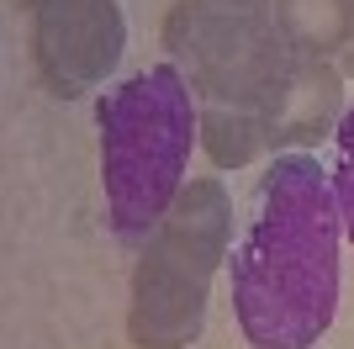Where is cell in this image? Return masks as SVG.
<instances>
[{
  "instance_id": "cell-1",
  "label": "cell",
  "mask_w": 354,
  "mask_h": 349,
  "mask_svg": "<svg viewBox=\"0 0 354 349\" xmlns=\"http://www.w3.org/2000/svg\"><path fill=\"white\" fill-rule=\"evenodd\" d=\"M233 307L254 349H312L339 307V206L307 154L275 159L233 249Z\"/></svg>"
},
{
  "instance_id": "cell-2",
  "label": "cell",
  "mask_w": 354,
  "mask_h": 349,
  "mask_svg": "<svg viewBox=\"0 0 354 349\" xmlns=\"http://www.w3.org/2000/svg\"><path fill=\"white\" fill-rule=\"evenodd\" d=\"M164 48L191 74L217 170L281 148L286 96L307 58L286 48L270 0H180L164 21Z\"/></svg>"
},
{
  "instance_id": "cell-3",
  "label": "cell",
  "mask_w": 354,
  "mask_h": 349,
  "mask_svg": "<svg viewBox=\"0 0 354 349\" xmlns=\"http://www.w3.org/2000/svg\"><path fill=\"white\" fill-rule=\"evenodd\" d=\"M101 122V190L106 212L122 238H143L164 222L175 206L180 174L191 159L196 111L185 74L159 64V69L127 74L95 111Z\"/></svg>"
},
{
  "instance_id": "cell-4",
  "label": "cell",
  "mask_w": 354,
  "mask_h": 349,
  "mask_svg": "<svg viewBox=\"0 0 354 349\" xmlns=\"http://www.w3.org/2000/svg\"><path fill=\"white\" fill-rule=\"evenodd\" d=\"M227 233H233V202L222 180H191L138 260L127 312V334L138 349H185L201 334Z\"/></svg>"
},
{
  "instance_id": "cell-5",
  "label": "cell",
  "mask_w": 354,
  "mask_h": 349,
  "mask_svg": "<svg viewBox=\"0 0 354 349\" xmlns=\"http://www.w3.org/2000/svg\"><path fill=\"white\" fill-rule=\"evenodd\" d=\"M32 21V58L43 85L64 101L85 96L117 69L127 27L117 0H21Z\"/></svg>"
},
{
  "instance_id": "cell-6",
  "label": "cell",
  "mask_w": 354,
  "mask_h": 349,
  "mask_svg": "<svg viewBox=\"0 0 354 349\" xmlns=\"http://www.w3.org/2000/svg\"><path fill=\"white\" fill-rule=\"evenodd\" d=\"M275 27L301 58H323L354 43V0H275Z\"/></svg>"
},
{
  "instance_id": "cell-7",
  "label": "cell",
  "mask_w": 354,
  "mask_h": 349,
  "mask_svg": "<svg viewBox=\"0 0 354 349\" xmlns=\"http://www.w3.org/2000/svg\"><path fill=\"white\" fill-rule=\"evenodd\" d=\"M333 190H339V206H344V228L354 238V106L333 127Z\"/></svg>"
},
{
  "instance_id": "cell-8",
  "label": "cell",
  "mask_w": 354,
  "mask_h": 349,
  "mask_svg": "<svg viewBox=\"0 0 354 349\" xmlns=\"http://www.w3.org/2000/svg\"><path fill=\"white\" fill-rule=\"evenodd\" d=\"M344 74H354V43H349V53H344Z\"/></svg>"
}]
</instances>
